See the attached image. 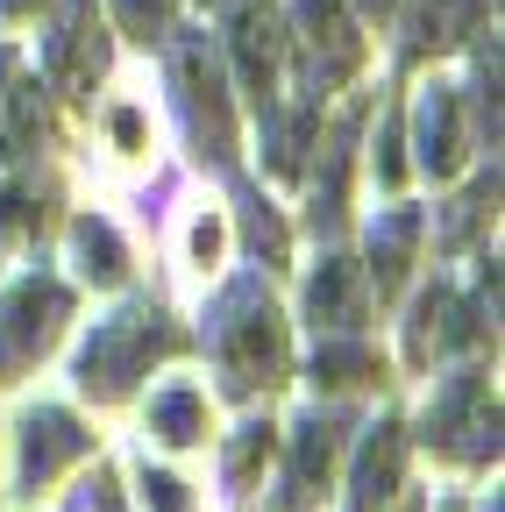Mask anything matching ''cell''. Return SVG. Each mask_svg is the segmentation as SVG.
<instances>
[{"label": "cell", "mask_w": 505, "mask_h": 512, "mask_svg": "<svg viewBox=\"0 0 505 512\" xmlns=\"http://www.w3.org/2000/svg\"><path fill=\"white\" fill-rule=\"evenodd\" d=\"M214 356L228 392H257V384H278L285 370V320L271 306V292L257 278H235L228 299L214 306Z\"/></svg>", "instance_id": "obj_1"}, {"label": "cell", "mask_w": 505, "mask_h": 512, "mask_svg": "<svg viewBox=\"0 0 505 512\" xmlns=\"http://www.w3.org/2000/svg\"><path fill=\"white\" fill-rule=\"evenodd\" d=\"M164 342H171V328H164L150 306L114 313V320H100V328H93V342H86V356H79V384H86L93 399H121V392L150 370V356H164Z\"/></svg>", "instance_id": "obj_2"}, {"label": "cell", "mask_w": 505, "mask_h": 512, "mask_svg": "<svg viewBox=\"0 0 505 512\" xmlns=\"http://www.w3.org/2000/svg\"><path fill=\"white\" fill-rule=\"evenodd\" d=\"M171 86H178V107H185V128H193L200 157L228 164L235 157V107H228V86H221V64H214L207 36L171 43Z\"/></svg>", "instance_id": "obj_3"}, {"label": "cell", "mask_w": 505, "mask_h": 512, "mask_svg": "<svg viewBox=\"0 0 505 512\" xmlns=\"http://www.w3.org/2000/svg\"><path fill=\"white\" fill-rule=\"evenodd\" d=\"M292 22H299V79H306V93H335L356 64H363V36H356V22H349V8L342 0H299L292 8Z\"/></svg>", "instance_id": "obj_4"}, {"label": "cell", "mask_w": 505, "mask_h": 512, "mask_svg": "<svg viewBox=\"0 0 505 512\" xmlns=\"http://www.w3.org/2000/svg\"><path fill=\"white\" fill-rule=\"evenodd\" d=\"M65 313H72V292L57 285V278H29V285L8 292V306H0V384L57 342Z\"/></svg>", "instance_id": "obj_5"}, {"label": "cell", "mask_w": 505, "mask_h": 512, "mask_svg": "<svg viewBox=\"0 0 505 512\" xmlns=\"http://www.w3.org/2000/svg\"><path fill=\"white\" fill-rule=\"evenodd\" d=\"M43 72L65 86L72 100L93 93V79L107 72V36H100L93 0H65V8H57V29H50V43H43Z\"/></svg>", "instance_id": "obj_6"}, {"label": "cell", "mask_w": 505, "mask_h": 512, "mask_svg": "<svg viewBox=\"0 0 505 512\" xmlns=\"http://www.w3.org/2000/svg\"><path fill=\"white\" fill-rule=\"evenodd\" d=\"M427 441L456 448V456H470V463L498 456V406L484 399L477 377H449V392H441L434 413H427Z\"/></svg>", "instance_id": "obj_7"}, {"label": "cell", "mask_w": 505, "mask_h": 512, "mask_svg": "<svg viewBox=\"0 0 505 512\" xmlns=\"http://www.w3.org/2000/svg\"><path fill=\"white\" fill-rule=\"evenodd\" d=\"M228 43H235V64H242L249 100H257V107L271 114L278 50H285V36H278V8H271V0H235V8H228Z\"/></svg>", "instance_id": "obj_8"}, {"label": "cell", "mask_w": 505, "mask_h": 512, "mask_svg": "<svg viewBox=\"0 0 505 512\" xmlns=\"http://www.w3.org/2000/svg\"><path fill=\"white\" fill-rule=\"evenodd\" d=\"M335 448H342V427L335 420H299V434H292V463H285V512H306L313 498H321V484H328V470H335Z\"/></svg>", "instance_id": "obj_9"}, {"label": "cell", "mask_w": 505, "mask_h": 512, "mask_svg": "<svg viewBox=\"0 0 505 512\" xmlns=\"http://www.w3.org/2000/svg\"><path fill=\"white\" fill-rule=\"evenodd\" d=\"M72 456H86V434H79V420H72V413L43 406V413H29V420H22V484H29V491H36V484H50Z\"/></svg>", "instance_id": "obj_10"}, {"label": "cell", "mask_w": 505, "mask_h": 512, "mask_svg": "<svg viewBox=\"0 0 505 512\" xmlns=\"http://www.w3.org/2000/svg\"><path fill=\"white\" fill-rule=\"evenodd\" d=\"M413 128H420V164H427L434 178H449V171L463 164V93H456V86H427Z\"/></svg>", "instance_id": "obj_11"}, {"label": "cell", "mask_w": 505, "mask_h": 512, "mask_svg": "<svg viewBox=\"0 0 505 512\" xmlns=\"http://www.w3.org/2000/svg\"><path fill=\"white\" fill-rule=\"evenodd\" d=\"M484 22V0H406V50L427 57V50H449L463 36H477Z\"/></svg>", "instance_id": "obj_12"}, {"label": "cell", "mask_w": 505, "mask_h": 512, "mask_svg": "<svg viewBox=\"0 0 505 512\" xmlns=\"http://www.w3.org/2000/svg\"><path fill=\"white\" fill-rule=\"evenodd\" d=\"M306 313L321 320V328H356L363 320V271L349 264V256H328L321 271H313V285H306Z\"/></svg>", "instance_id": "obj_13"}, {"label": "cell", "mask_w": 505, "mask_h": 512, "mask_svg": "<svg viewBox=\"0 0 505 512\" xmlns=\"http://www.w3.org/2000/svg\"><path fill=\"white\" fill-rule=\"evenodd\" d=\"M399 470H406V434H399V420H377V434L363 441V463H356V512L385 505L399 491Z\"/></svg>", "instance_id": "obj_14"}, {"label": "cell", "mask_w": 505, "mask_h": 512, "mask_svg": "<svg viewBox=\"0 0 505 512\" xmlns=\"http://www.w3.org/2000/svg\"><path fill=\"white\" fill-rule=\"evenodd\" d=\"M413 242H420V207H392L370 235V271H377V292H392L413 264Z\"/></svg>", "instance_id": "obj_15"}, {"label": "cell", "mask_w": 505, "mask_h": 512, "mask_svg": "<svg viewBox=\"0 0 505 512\" xmlns=\"http://www.w3.org/2000/svg\"><path fill=\"white\" fill-rule=\"evenodd\" d=\"M271 121V136H264V150H271V171L278 178H299V157H306V143H313V128H321V107H292V114H264Z\"/></svg>", "instance_id": "obj_16"}, {"label": "cell", "mask_w": 505, "mask_h": 512, "mask_svg": "<svg viewBox=\"0 0 505 512\" xmlns=\"http://www.w3.org/2000/svg\"><path fill=\"white\" fill-rule=\"evenodd\" d=\"M150 434L157 441H171V448H185V441H200L207 434V406H200V392H164L157 406H150Z\"/></svg>", "instance_id": "obj_17"}, {"label": "cell", "mask_w": 505, "mask_h": 512, "mask_svg": "<svg viewBox=\"0 0 505 512\" xmlns=\"http://www.w3.org/2000/svg\"><path fill=\"white\" fill-rule=\"evenodd\" d=\"M36 136H43V100H36V86H15L8 93V121H0V164L22 157Z\"/></svg>", "instance_id": "obj_18"}, {"label": "cell", "mask_w": 505, "mask_h": 512, "mask_svg": "<svg viewBox=\"0 0 505 512\" xmlns=\"http://www.w3.org/2000/svg\"><path fill=\"white\" fill-rule=\"evenodd\" d=\"M313 377L335 384V392H349V384L377 377V356H370L363 342H321V356H313Z\"/></svg>", "instance_id": "obj_19"}, {"label": "cell", "mask_w": 505, "mask_h": 512, "mask_svg": "<svg viewBox=\"0 0 505 512\" xmlns=\"http://www.w3.org/2000/svg\"><path fill=\"white\" fill-rule=\"evenodd\" d=\"M72 242H79V256H86V271H93L100 285H114L121 271H129V256H121V235H114L107 221H93V214H86Z\"/></svg>", "instance_id": "obj_20"}, {"label": "cell", "mask_w": 505, "mask_h": 512, "mask_svg": "<svg viewBox=\"0 0 505 512\" xmlns=\"http://www.w3.org/2000/svg\"><path fill=\"white\" fill-rule=\"evenodd\" d=\"M349 136H356V114L335 128V143H328V178H321V192H313V221H342V185H349Z\"/></svg>", "instance_id": "obj_21"}, {"label": "cell", "mask_w": 505, "mask_h": 512, "mask_svg": "<svg viewBox=\"0 0 505 512\" xmlns=\"http://www.w3.org/2000/svg\"><path fill=\"white\" fill-rule=\"evenodd\" d=\"M235 207H242V235H249V249H257L264 264H278V256H285V228H278V214H271L249 185L235 192Z\"/></svg>", "instance_id": "obj_22"}, {"label": "cell", "mask_w": 505, "mask_h": 512, "mask_svg": "<svg viewBox=\"0 0 505 512\" xmlns=\"http://www.w3.org/2000/svg\"><path fill=\"white\" fill-rule=\"evenodd\" d=\"M264 456H271V420H249V427L235 434V448H228V484L242 491L249 477L264 470Z\"/></svg>", "instance_id": "obj_23"}, {"label": "cell", "mask_w": 505, "mask_h": 512, "mask_svg": "<svg viewBox=\"0 0 505 512\" xmlns=\"http://www.w3.org/2000/svg\"><path fill=\"white\" fill-rule=\"evenodd\" d=\"M491 200H498V171H484V178L463 192V200H456V214H449V235H441V242H449V249H456V242H470V228L491 214Z\"/></svg>", "instance_id": "obj_24"}, {"label": "cell", "mask_w": 505, "mask_h": 512, "mask_svg": "<svg viewBox=\"0 0 505 512\" xmlns=\"http://www.w3.org/2000/svg\"><path fill=\"white\" fill-rule=\"evenodd\" d=\"M477 128L484 143H498V43L477 50Z\"/></svg>", "instance_id": "obj_25"}, {"label": "cell", "mask_w": 505, "mask_h": 512, "mask_svg": "<svg viewBox=\"0 0 505 512\" xmlns=\"http://www.w3.org/2000/svg\"><path fill=\"white\" fill-rule=\"evenodd\" d=\"M0 228L8 235H36L43 228V200L29 185H0Z\"/></svg>", "instance_id": "obj_26"}, {"label": "cell", "mask_w": 505, "mask_h": 512, "mask_svg": "<svg viewBox=\"0 0 505 512\" xmlns=\"http://www.w3.org/2000/svg\"><path fill=\"white\" fill-rule=\"evenodd\" d=\"M114 8H121V29H129L136 43H150V36H164L171 0H114Z\"/></svg>", "instance_id": "obj_27"}, {"label": "cell", "mask_w": 505, "mask_h": 512, "mask_svg": "<svg viewBox=\"0 0 505 512\" xmlns=\"http://www.w3.org/2000/svg\"><path fill=\"white\" fill-rule=\"evenodd\" d=\"M143 498H150L157 512H185V484H178V477H164V470H150V477H143Z\"/></svg>", "instance_id": "obj_28"}, {"label": "cell", "mask_w": 505, "mask_h": 512, "mask_svg": "<svg viewBox=\"0 0 505 512\" xmlns=\"http://www.w3.org/2000/svg\"><path fill=\"white\" fill-rule=\"evenodd\" d=\"M114 136H121V143H129V150H136V143H143V121H136L129 107H121V114H114Z\"/></svg>", "instance_id": "obj_29"}, {"label": "cell", "mask_w": 505, "mask_h": 512, "mask_svg": "<svg viewBox=\"0 0 505 512\" xmlns=\"http://www.w3.org/2000/svg\"><path fill=\"white\" fill-rule=\"evenodd\" d=\"M214 249H221V228L200 221V228H193V256H214Z\"/></svg>", "instance_id": "obj_30"}, {"label": "cell", "mask_w": 505, "mask_h": 512, "mask_svg": "<svg viewBox=\"0 0 505 512\" xmlns=\"http://www.w3.org/2000/svg\"><path fill=\"white\" fill-rule=\"evenodd\" d=\"M29 8H43V0H0V15H29Z\"/></svg>", "instance_id": "obj_31"}, {"label": "cell", "mask_w": 505, "mask_h": 512, "mask_svg": "<svg viewBox=\"0 0 505 512\" xmlns=\"http://www.w3.org/2000/svg\"><path fill=\"white\" fill-rule=\"evenodd\" d=\"M363 8H370V15H392V0H363Z\"/></svg>", "instance_id": "obj_32"}, {"label": "cell", "mask_w": 505, "mask_h": 512, "mask_svg": "<svg viewBox=\"0 0 505 512\" xmlns=\"http://www.w3.org/2000/svg\"><path fill=\"white\" fill-rule=\"evenodd\" d=\"M0 79H8V50H0Z\"/></svg>", "instance_id": "obj_33"}, {"label": "cell", "mask_w": 505, "mask_h": 512, "mask_svg": "<svg viewBox=\"0 0 505 512\" xmlns=\"http://www.w3.org/2000/svg\"><path fill=\"white\" fill-rule=\"evenodd\" d=\"M449 512H456V505H449Z\"/></svg>", "instance_id": "obj_34"}]
</instances>
